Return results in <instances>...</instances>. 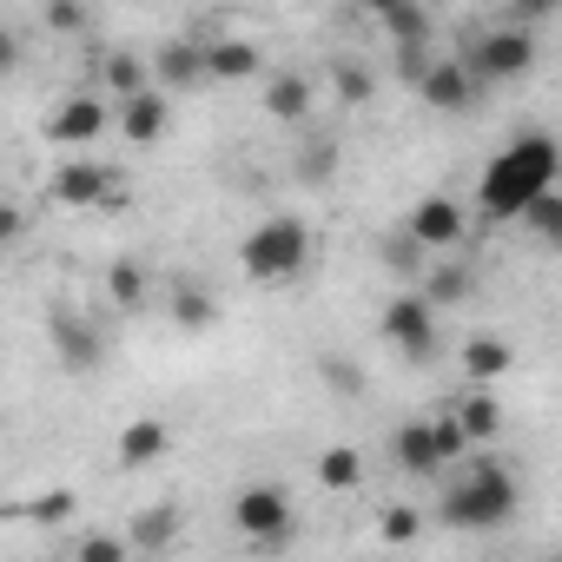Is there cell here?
I'll return each mask as SVG.
<instances>
[{"label":"cell","mask_w":562,"mask_h":562,"mask_svg":"<svg viewBox=\"0 0 562 562\" xmlns=\"http://www.w3.org/2000/svg\"><path fill=\"white\" fill-rule=\"evenodd\" d=\"M555 186H562V146L549 133H516L476 179V218H490V225L516 218L522 225V212L536 199H549Z\"/></svg>","instance_id":"obj_1"},{"label":"cell","mask_w":562,"mask_h":562,"mask_svg":"<svg viewBox=\"0 0 562 562\" xmlns=\"http://www.w3.org/2000/svg\"><path fill=\"white\" fill-rule=\"evenodd\" d=\"M516 509H522V483L496 457H470L457 476H443V496H437V522L443 529H463V536H490Z\"/></svg>","instance_id":"obj_2"},{"label":"cell","mask_w":562,"mask_h":562,"mask_svg":"<svg viewBox=\"0 0 562 562\" xmlns=\"http://www.w3.org/2000/svg\"><path fill=\"white\" fill-rule=\"evenodd\" d=\"M312 251H318L312 218H299V212H271V218H258V225L245 232L238 265H245L251 285H292V278H305Z\"/></svg>","instance_id":"obj_3"},{"label":"cell","mask_w":562,"mask_h":562,"mask_svg":"<svg viewBox=\"0 0 562 562\" xmlns=\"http://www.w3.org/2000/svg\"><path fill=\"white\" fill-rule=\"evenodd\" d=\"M232 529L251 542V549H285L299 536V503L285 483H245L232 496Z\"/></svg>","instance_id":"obj_4"},{"label":"cell","mask_w":562,"mask_h":562,"mask_svg":"<svg viewBox=\"0 0 562 562\" xmlns=\"http://www.w3.org/2000/svg\"><path fill=\"white\" fill-rule=\"evenodd\" d=\"M41 133H47V146H60V153H93L106 133H120V106H113L100 87H80V93H67V100L41 120Z\"/></svg>","instance_id":"obj_5"},{"label":"cell","mask_w":562,"mask_h":562,"mask_svg":"<svg viewBox=\"0 0 562 562\" xmlns=\"http://www.w3.org/2000/svg\"><path fill=\"white\" fill-rule=\"evenodd\" d=\"M463 67L476 74V87H503V80H522V74H536V34H522V27H483L470 47H463Z\"/></svg>","instance_id":"obj_6"},{"label":"cell","mask_w":562,"mask_h":562,"mask_svg":"<svg viewBox=\"0 0 562 562\" xmlns=\"http://www.w3.org/2000/svg\"><path fill=\"white\" fill-rule=\"evenodd\" d=\"M120 172H113V159H60L54 166V179H47V199L60 205V212H93V205H120Z\"/></svg>","instance_id":"obj_7"},{"label":"cell","mask_w":562,"mask_h":562,"mask_svg":"<svg viewBox=\"0 0 562 562\" xmlns=\"http://www.w3.org/2000/svg\"><path fill=\"white\" fill-rule=\"evenodd\" d=\"M378 331H384V345H391L404 364H430V358H437V312L424 305V292H397V299L384 305Z\"/></svg>","instance_id":"obj_8"},{"label":"cell","mask_w":562,"mask_h":562,"mask_svg":"<svg viewBox=\"0 0 562 562\" xmlns=\"http://www.w3.org/2000/svg\"><path fill=\"white\" fill-rule=\"evenodd\" d=\"M404 232H411L430 258H437V251H457V245L470 238V205H463V199H450V192H424V199L411 205Z\"/></svg>","instance_id":"obj_9"},{"label":"cell","mask_w":562,"mask_h":562,"mask_svg":"<svg viewBox=\"0 0 562 562\" xmlns=\"http://www.w3.org/2000/svg\"><path fill=\"white\" fill-rule=\"evenodd\" d=\"M47 345H54V358H60V371H74V378H87L93 364H100V325L93 318H80V312H67V305H54L47 312Z\"/></svg>","instance_id":"obj_10"},{"label":"cell","mask_w":562,"mask_h":562,"mask_svg":"<svg viewBox=\"0 0 562 562\" xmlns=\"http://www.w3.org/2000/svg\"><path fill=\"white\" fill-rule=\"evenodd\" d=\"M146 60H153V87H159L166 100H172V93H192V87L205 80V41H186V34H179V41H159Z\"/></svg>","instance_id":"obj_11"},{"label":"cell","mask_w":562,"mask_h":562,"mask_svg":"<svg viewBox=\"0 0 562 562\" xmlns=\"http://www.w3.org/2000/svg\"><path fill=\"white\" fill-rule=\"evenodd\" d=\"M476 74L463 67V54H437V67L424 74V87H417V100L430 106V113H463V106H476Z\"/></svg>","instance_id":"obj_12"},{"label":"cell","mask_w":562,"mask_h":562,"mask_svg":"<svg viewBox=\"0 0 562 562\" xmlns=\"http://www.w3.org/2000/svg\"><path fill=\"white\" fill-rule=\"evenodd\" d=\"M93 80H100V93H106L113 106H126V100L153 93V60L133 54V47H106V54L93 60Z\"/></svg>","instance_id":"obj_13"},{"label":"cell","mask_w":562,"mask_h":562,"mask_svg":"<svg viewBox=\"0 0 562 562\" xmlns=\"http://www.w3.org/2000/svg\"><path fill=\"white\" fill-rule=\"evenodd\" d=\"M371 27L391 41V54L437 41V14H430V8H411V0H378V8H371Z\"/></svg>","instance_id":"obj_14"},{"label":"cell","mask_w":562,"mask_h":562,"mask_svg":"<svg viewBox=\"0 0 562 562\" xmlns=\"http://www.w3.org/2000/svg\"><path fill=\"white\" fill-rule=\"evenodd\" d=\"M391 463H397L404 476H443V470H450L443 450H437V437H430V417H404V424L391 430Z\"/></svg>","instance_id":"obj_15"},{"label":"cell","mask_w":562,"mask_h":562,"mask_svg":"<svg viewBox=\"0 0 562 562\" xmlns=\"http://www.w3.org/2000/svg\"><path fill=\"white\" fill-rule=\"evenodd\" d=\"M265 74V54L238 34H205V80L218 87H238V80H258Z\"/></svg>","instance_id":"obj_16"},{"label":"cell","mask_w":562,"mask_h":562,"mask_svg":"<svg viewBox=\"0 0 562 562\" xmlns=\"http://www.w3.org/2000/svg\"><path fill=\"white\" fill-rule=\"evenodd\" d=\"M312 106H318V80H312V74H299V67L265 74V113H271L278 126H299Z\"/></svg>","instance_id":"obj_17"},{"label":"cell","mask_w":562,"mask_h":562,"mask_svg":"<svg viewBox=\"0 0 562 562\" xmlns=\"http://www.w3.org/2000/svg\"><path fill=\"white\" fill-rule=\"evenodd\" d=\"M166 450H172V424H166V417H133V424H120L113 463H120V470H146V463H159Z\"/></svg>","instance_id":"obj_18"},{"label":"cell","mask_w":562,"mask_h":562,"mask_svg":"<svg viewBox=\"0 0 562 562\" xmlns=\"http://www.w3.org/2000/svg\"><path fill=\"white\" fill-rule=\"evenodd\" d=\"M166 126H172V106H166V93H159V87L120 106V139H126V146H159V139H166Z\"/></svg>","instance_id":"obj_19"},{"label":"cell","mask_w":562,"mask_h":562,"mask_svg":"<svg viewBox=\"0 0 562 562\" xmlns=\"http://www.w3.org/2000/svg\"><path fill=\"white\" fill-rule=\"evenodd\" d=\"M509 364H516V345H509V338H496V331H470V338H463V371H470L476 391H490Z\"/></svg>","instance_id":"obj_20"},{"label":"cell","mask_w":562,"mask_h":562,"mask_svg":"<svg viewBox=\"0 0 562 562\" xmlns=\"http://www.w3.org/2000/svg\"><path fill=\"white\" fill-rule=\"evenodd\" d=\"M450 417L463 424L470 450H483V443H496V437H503V404H496L490 391H476V384H470V391H463V397L450 404Z\"/></svg>","instance_id":"obj_21"},{"label":"cell","mask_w":562,"mask_h":562,"mask_svg":"<svg viewBox=\"0 0 562 562\" xmlns=\"http://www.w3.org/2000/svg\"><path fill=\"white\" fill-rule=\"evenodd\" d=\"M166 318L179 331H205V325H218V299L205 285H192V278H172L166 285Z\"/></svg>","instance_id":"obj_22"},{"label":"cell","mask_w":562,"mask_h":562,"mask_svg":"<svg viewBox=\"0 0 562 562\" xmlns=\"http://www.w3.org/2000/svg\"><path fill=\"white\" fill-rule=\"evenodd\" d=\"M100 292H106V305H113V312H139V305L153 299V278H146V265H139V258H106Z\"/></svg>","instance_id":"obj_23"},{"label":"cell","mask_w":562,"mask_h":562,"mask_svg":"<svg viewBox=\"0 0 562 562\" xmlns=\"http://www.w3.org/2000/svg\"><path fill=\"white\" fill-rule=\"evenodd\" d=\"M417 292H424V305H430V312L470 305V292H476V271H470V265H430Z\"/></svg>","instance_id":"obj_24"},{"label":"cell","mask_w":562,"mask_h":562,"mask_svg":"<svg viewBox=\"0 0 562 562\" xmlns=\"http://www.w3.org/2000/svg\"><path fill=\"white\" fill-rule=\"evenodd\" d=\"M318 483H325L331 496H351V490L364 483V450H358V443H325V450H318Z\"/></svg>","instance_id":"obj_25"},{"label":"cell","mask_w":562,"mask_h":562,"mask_svg":"<svg viewBox=\"0 0 562 562\" xmlns=\"http://www.w3.org/2000/svg\"><path fill=\"white\" fill-rule=\"evenodd\" d=\"M179 536V509L172 503H146V509H133V522H126V542L133 549H166Z\"/></svg>","instance_id":"obj_26"},{"label":"cell","mask_w":562,"mask_h":562,"mask_svg":"<svg viewBox=\"0 0 562 562\" xmlns=\"http://www.w3.org/2000/svg\"><path fill=\"white\" fill-rule=\"evenodd\" d=\"M325 80H331L338 106H364V100H371V87H378V80H371V67H364L358 54H338V60L325 67Z\"/></svg>","instance_id":"obj_27"},{"label":"cell","mask_w":562,"mask_h":562,"mask_svg":"<svg viewBox=\"0 0 562 562\" xmlns=\"http://www.w3.org/2000/svg\"><path fill=\"white\" fill-rule=\"evenodd\" d=\"M378 536H384L391 549H411V542L424 536V509H417V503H391V509L378 516Z\"/></svg>","instance_id":"obj_28"},{"label":"cell","mask_w":562,"mask_h":562,"mask_svg":"<svg viewBox=\"0 0 562 562\" xmlns=\"http://www.w3.org/2000/svg\"><path fill=\"white\" fill-rule=\"evenodd\" d=\"M424 258H430V251H424V245H417L411 232H397V238H384V265H391L397 278H417V285H424V271H430Z\"/></svg>","instance_id":"obj_29"},{"label":"cell","mask_w":562,"mask_h":562,"mask_svg":"<svg viewBox=\"0 0 562 562\" xmlns=\"http://www.w3.org/2000/svg\"><path fill=\"white\" fill-rule=\"evenodd\" d=\"M430 437H437V450H443V463H450V470H463V463L476 457V450H470V437H463V424H457L450 411H437V417H430Z\"/></svg>","instance_id":"obj_30"},{"label":"cell","mask_w":562,"mask_h":562,"mask_svg":"<svg viewBox=\"0 0 562 562\" xmlns=\"http://www.w3.org/2000/svg\"><path fill=\"white\" fill-rule=\"evenodd\" d=\"M522 225H529L542 245H555V251H562V186H555L549 199H536V205L522 212Z\"/></svg>","instance_id":"obj_31"},{"label":"cell","mask_w":562,"mask_h":562,"mask_svg":"<svg viewBox=\"0 0 562 562\" xmlns=\"http://www.w3.org/2000/svg\"><path fill=\"white\" fill-rule=\"evenodd\" d=\"M74 562H133V542H126V536L93 529V536H80V542H74Z\"/></svg>","instance_id":"obj_32"},{"label":"cell","mask_w":562,"mask_h":562,"mask_svg":"<svg viewBox=\"0 0 562 562\" xmlns=\"http://www.w3.org/2000/svg\"><path fill=\"white\" fill-rule=\"evenodd\" d=\"M318 378H325L338 397H364V371H358L351 358H338V351H325V358H318Z\"/></svg>","instance_id":"obj_33"},{"label":"cell","mask_w":562,"mask_h":562,"mask_svg":"<svg viewBox=\"0 0 562 562\" xmlns=\"http://www.w3.org/2000/svg\"><path fill=\"white\" fill-rule=\"evenodd\" d=\"M331 172H338V146H331V139H312V146L299 153V179H305V186H325Z\"/></svg>","instance_id":"obj_34"},{"label":"cell","mask_w":562,"mask_h":562,"mask_svg":"<svg viewBox=\"0 0 562 562\" xmlns=\"http://www.w3.org/2000/svg\"><path fill=\"white\" fill-rule=\"evenodd\" d=\"M8 516H34V522H67V516H74V490H54V496H34V503H14Z\"/></svg>","instance_id":"obj_35"},{"label":"cell","mask_w":562,"mask_h":562,"mask_svg":"<svg viewBox=\"0 0 562 562\" xmlns=\"http://www.w3.org/2000/svg\"><path fill=\"white\" fill-rule=\"evenodd\" d=\"M41 21H47V34H87V27H93V14H87V8H74V0H54Z\"/></svg>","instance_id":"obj_36"},{"label":"cell","mask_w":562,"mask_h":562,"mask_svg":"<svg viewBox=\"0 0 562 562\" xmlns=\"http://www.w3.org/2000/svg\"><path fill=\"white\" fill-rule=\"evenodd\" d=\"M430 67H437V54H430V47H404V54H397V80H404L411 93L424 87V74H430Z\"/></svg>","instance_id":"obj_37"},{"label":"cell","mask_w":562,"mask_h":562,"mask_svg":"<svg viewBox=\"0 0 562 562\" xmlns=\"http://www.w3.org/2000/svg\"><path fill=\"white\" fill-rule=\"evenodd\" d=\"M21 232H27V212H21V205H8V212H0V238H8V245H14Z\"/></svg>","instance_id":"obj_38"},{"label":"cell","mask_w":562,"mask_h":562,"mask_svg":"<svg viewBox=\"0 0 562 562\" xmlns=\"http://www.w3.org/2000/svg\"><path fill=\"white\" fill-rule=\"evenodd\" d=\"M536 562H562V542H555V549H542V555H536Z\"/></svg>","instance_id":"obj_39"}]
</instances>
